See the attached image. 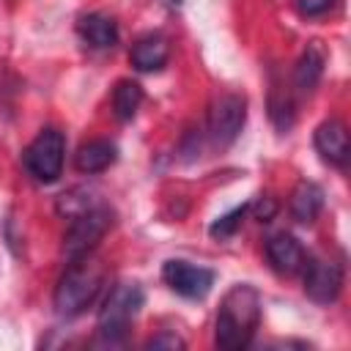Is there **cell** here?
I'll return each mask as SVG.
<instances>
[{
    "label": "cell",
    "mask_w": 351,
    "mask_h": 351,
    "mask_svg": "<svg viewBox=\"0 0 351 351\" xmlns=\"http://www.w3.org/2000/svg\"><path fill=\"white\" fill-rule=\"evenodd\" d=\"M115 159H118V148L112 140H88L77 148L74 167L85 176H96V173H104Z\"/></svg>",
    "instance_id": "4fadbf2b"
},
{
    "label": "cell",
    "mask_w": 351,
    "mask_h": 351,
    "mask_svg": "<svg viewBox=\"0 0 351 351\" xmlns=\"http://www.w3.org/2000/svg\"><path fill=\"white\" fill-rule=\"evenodd\" d=\"M167 58H170V44L162 33H145L129 49V60L137 71H159L167 63Z\"/></svg>",
    "instance_id": "8fae6325"
},
{
    "label": "cell",
    "mask_w": 351,
    "mask_h": 351,
    "mask_svg": "<svg viewBox=\"0 0 351 351\" xmlns=\"http://www.w3.org/2000/svg\"><path fill=\"white\" fill-rule=\"evenodd\" d=\"M143 304H145V291L140 282H115L110 288V293L104 296V304L99 310L96 343L121 346L126 340L129 324L137 318Z\"/></svg>",
    "instance_id": "3957f363"
},
{
    "label": "cell",
    "mask_w": 351,
    "mask_h": 351,
    "mask_svg": "<svg viewBox=\"0 0 351 351\" xmlns=\"http://www.w3.org/2000/svg\"><path fill=\"white\" fill-rule=\"evenodd\" d=\"M63 159H66V137L55 126L41 129L22 154L25 170L38 184H55L63 173Z\"/></svg>",
    "instance_id": "277c9868"
},
{
    "label": "cell",
    "mask_w": 351,
    "mask_h": 351,
    "mask_svg": "<svg viewBox=\"0 0 351 351\" xmlns=\"http://www.w3.org/2000/svg\"><path fill=\"white\" fill-rule=\"evenodd\" d=\"M112 228V211L101 203H96L93 208L71 217L66 236H63V252L69 261L85 258L96 250V244L104 239V233Z\"/></svg>",
    "instance_id": "5b68a950"
},
{
    "label": "cell",
    "mask_w": 351,
    "mask_h": 351,
    "mask_svg": "<svg viewBox=\"0 0 351 351\" xmlns=\"http://www.w3.org/2000/svg\"><path fill=\"white\" fill-rule=\"evenodd\" d=\"M269 115H271V121L280 132H288L291 123H293V101L280 85H274L271 93H269Z\"/></svg>",
    "instance_id": "e0dca14e"
},
{
    "label": "cell",
    "mask_w": 351,
    "mask_h": 351,
    "mask_svg": "<svg viewBox=\"0 0 351 351\" xmlns=\"http://www.w3.org/2000/svg\"><path fill=\"white\" fill-rule=\"evenodd\" d=\"M250 211V206L244 203V206H236L233 211H228V214H222V217H217L214 222H211V228H208V236L211 239H230V236H236V230L241 228V222H244V214Z\"/></svg>",
    "instance_id": "d6986e66"
},
{
    "label": "cell",
    "mask_w": 351,
    "mask_h": 351,
    "mask_svg": "<svg viewBox=\"0 0 351 351\" xmlns=\"http://www.w3.org/2000/svg\"><path fill=\"white\" fill-rule=\"evenodd\" d=\"M261 313H263L261 293L252 285L239 282V285L228 288L219 302V310H217L214 343L225 351L247 348L261 326Z\"/></svg>",
    "instance_id": "6da1fadb"
},
{
    "label": "cell",
    "mask_w": 351,
    "mask_h": 351,
    "mask_svg": "<svg viewBox=\"0 0 351 351\" xmlns=\"http://www.w3.org/2000/svg\"><path fill=\"white\" fill-rule=\"evenodd\" d=\"M291 217L302 225H313L324 208V189L315 181H299L291 192Z\"/></svg>",
    "instance_id": "9a60e30c"
},
{
    "label": "cell",
    "mask_w": 351,
    "mask_h": 351,
    "mask_svg": "<svg viewBox=\"0 0 351 351\" xmlns=\"http://www.w3.org/2000/svg\"><path fill=\"white\" fill-rule=\"evenodd\" d=\"M101 282H104V274L96 263L85 258H77L69 263V269L60 274L58 285H55V293H52V304H55V313L60 318H74L80 313H85L99 291H101Z\"/></svg>",
    "instance_id": "7a4b0ae2"
},
{
    "label": "cell",
    "mask_w": 351,
    "mask_h": 351,
    "mask_svg": "<svg viewBox=\"0 0 351 351\" xmlns=\"http://www.w3.org/2000/svg\"><path fill=\"white\" fill-rule=\"evenodd\" d=\"M266 258H269V266L282 274V277H293L304 269L307 258H304V250L302 244L291 236V233H274L266 239Z\"/></svg>",
    "instance_id": "30bf717a"
},
{
    "label": "cell",
    "mask_w": 351,
    "mask_h": 351,
    "mask_svg": "<svg viewBox=\"0 0 351 351\" xmlns=\"http://www.w3.org/2000/svg\"><path fill=\"white\" fill-rule=\"evenodd\" d=\"M304 296L315 304H332L343 291V269L332 261L313 258L304 263Z\"/></svg>",
    "instance_id": "ba28073f"
},
{
    "label": "cell",
    "mask_w": 351,
    "mask_h": 351,
    "mask_svg": "<svg viewBox=\"0 0 351 351\" xmlns=\"http://www.w3.org/2000/svg\"><path fill=\"white\" fill-rule=\"evenodd\" d=\"M77 30L93 49H112L118 44V36H121L118 33V22L112 16H107V14H99V11L80 16Z\"/></svg>",
    "instance_id": "5bb4252c"
},
{
    "label": "cell",
    "mask_w": 351,
    "mask_h": 351,
    "mask_svg": "<svg viewBox=\"0 0 351 351\" xmlns=\"http://www.w3.org/2000/svg\"><path fill=\"white\" fill-rule=\"evenodd\" d=\"M145 348H151V351H159V348L181 351V348H186V343H184V337H178L176 332H159V335H154V337L145 343Z\"/></svg>",
    "instance_id": "44dd1931"
},
{
    "label": "cell",
    "mask_w": 351,
    "mask_h": 351,
    "mask_svg": "<svg viewBox=\"0 0 351 351\" xmlns=\"http://www.w3.org/2000/svg\"><path fill=\"white\" fill-rule=\"evenodd\" d=\"M324 66H326V47L321 41H310L293 69V85L299 93H313L324 77Z\"/></svg>",
    "instance_id": "7c38bea8"
},
{
    "label": "cell",
    "mask_w": 351,
    "mask_h": 351,
    "mask_svg": "<svg viewBox=\"0 0 351 351\" xmlns=\"http://www.w3.org/2000/svg\"><path fill=\"white\" fill-rule=\"evenodd\" d=\"M250 208H252V217H255L258 222H269V219H274V214L280 211V203H277L271 195H261Z\"/></svg>",
    "instance_id": "ffe728a7"
},
{
    "label": "cell",
    "mask_w": 351,
    "mask_h": 351,
    "mask_svg": "<svg viewBox=\"0 0 351 351\" xmlns=\"http://www.w3.org/2000/svg\"><path fill=\"white\" fill-rule=\"evenodd\" d=\"M247 123V99L241 93H222L208 107V137L214 145L228 148L236 143Z\"/></svg>",
    "instance_id": "8992f818"
},
{
    "label": "cell",
    "mask_w": 351,
    "mask_h": 351,
    "mask_svg": "<svg viewBox=\"0 0 351 351\" xmlns=\"http://www.w3.org/2000/svg\"><path fill=\"white\" fill-rule=\"evenodd\" d=\"M96 203H99V200H93V192H88V189H71V192L60 195V200H58V214H63L66 219H71V217H77V214L93 208Z\"/></svg>",
    "instance_id": "ac0fdd59"
},
{
    "label": "cell",
    "mask_w": 351,
    "mask_h": 351,
    "mask_svg": "<svg viewBox=\"0 0 351 351\" xmlns=\"http://www.w3.org/2000/svg\"><path fill=\"white\" fill-rule=\"evenodd\" d=\"M143 104V88L134 80H118L112 88V112L118 121H132Z\"/></svg>",
    "instance_id": "2e32d148"
},
{
    "label": "cell",
    "mask_w": 351,
    "mask_h": 351,
    "mask_svg": "<svg viewBox=\"0 0 351 351\" xmlns=\"http://www.w3.org/2000/svg\"><path fill=\"white\" fill-rule=\"evenodd\" d=\"M335 5H337V0H299L302 16H321V14L332 11Z\"/></svg>",
    "instance_id": "7402d4cb"
},
{
    "label": "cell",
    "mask_w": 351,
    "mask_h": 351,
    "mask_svg": "<svg viewBox=\"0 0 351 351\" xmlns=\"http://www.w3.org/2000/svg\"><path fill=\"white\" fill-rule=\"evenodd\" d=\"M162 280L167 282V288L184 299H206L211 285H214V271L181 258L165 261L162 266Z\"/></svg>",
    "instance_id": "52a82bcc"
},
{
    "label": "cell",
    "mask_w": 351,
    "mask_h": 351,
    "mask_svg": "<svg viewBox=\"0 0 351 351\" xmlns=\"http://www.w3.org/2000/svg\"><path fill=\"white\" fill-rule=\"evenodd\" d=\"M313 143H315V151L321 154L324 162H329L335 167H343L348 162L351 143H348V129H346L343 121L329 118V121L318 123V129L313 134Z\"/></svg>",
    "instance_id": "9c48e42d"
}]
</instances>
